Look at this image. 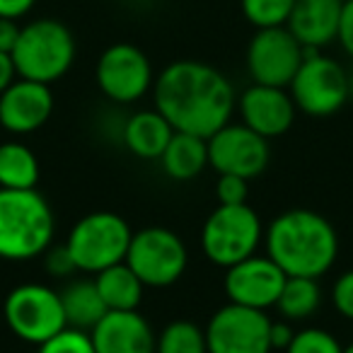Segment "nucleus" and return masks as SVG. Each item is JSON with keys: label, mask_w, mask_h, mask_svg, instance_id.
Here are the masks:
<instances>
[{"label": "nucleus", "mask_w": 353, "mask_h": 353, "mask_svg": "<svg viewBox=\"0 0 353 353\" xmlns=\"http://www.w3.org/2000/svg\"><path fill=\"white\" fill-rule=\"evenodd\" d=\"M133 230L121 216L112 211H97L80 218L68 232V247L78 271L99 274L126 259Z\"/></svg>", "instance_id": "nucleus-6"}, {"label": "nucleus", "mask_w": 353, "mask_h": 353, "mask_svg": "<svg viewBox=\"0 0 353 353\" xmlns=\"http://www.w3.org/2000/svg\"><path fill=\"white\" fill-rule=\"evenodd\" d=\"M20 30L17 20H10V17H0V51L3 54H12L17 39H20Z\"/></svg>", "instance_id": "nucleus-33"}, {"label": "nucleus", "mask_w": 353, "mask_h": 353, "mask_svg": "<svg viewBox=\"0 0 353 353\" xmlns=\"http://www.w3.org/2000/svg\"><path fill=\"white\" fill-rule=\"evenodd\" d=\"M155 109L174 131L211 138L230 123L237 107L235 88L216 65L182 59L165 65L152 85Z\"/></svg>", "instance_id": "nucleus-1"}, {"label": "nucleus", "mask_w": 353, "mask_h": 353, "mask_svg": "<svg viewBox=\"0 0 353 353\" xmlns=\"http://www.w3.org/2000/svg\"><path fill=\"white\" fill-rule=\"evenodd\" d=\"M285 279V271L269 254H252L240 264L225 269L223 288L230 303L266 312L269 307H276Z\"/></svg>", "instance_id": "nucleus-14"}, {"label": "nucleus", "mask_w": 353, "mask_h": 353, "mask_svg": "<svg viewBox=\"0 0 353 353\" xmlns=\"http://www.w3.org/2000/svg\"><path fill=\"white\" fill-rule=\"evenodd\" d=\"M295 332L293 324L288 319H281V322H271V348L274 351H285L293 341Z\"/></svg>", "instance_id": "nucleus-34"}, {"label": "nucleus", "mask_w": 353, "mask_h": 353, "mask_svg": "<svg viewBox=\"0 0 353 353\" xmlns=\"http://www.w3.org/2000/svg\"><path fill=\"white\" fill-rule=\"evenodd\" d=\"M285 353H343V346L327 329L310 327L303 329V332H295Z\"/></svg>", "instance_id": "nucleus-27"}, {"label": "nucleus", "mask_w": 353, "mask_h": 353, "mask_svg": "<svg viewBox=\"0 0 353 353\" xmlns=\"http://www.w3.org/2000/svg\"><path fill=\"white\" fill-rule=\"evenodd\" d=\"M264 240L261 218L250 203L218 206L201 228V250L206 259L223 269L256 254Z\"/></svg>", "instance_id": "nucleus-5"}, {"label": "nucleus", "mask_w": 353, "mask_h": 353, "mask_svg": "<svg viewBox=\"0 0 353 353\" xmlns=\"http://www.w3.org/2000/svg\"><path fill=\"white\" fill-rule=\"evenodd\" d=\"M319 305H322V288H319L317 279L288 276L279 295L276 310L288 322H303L317 312Z\"/></svg>", "instance_id": "nucleus-24"}, {"label": "nucleus", "mask_w": 353, "mask_h": 353, "mask_svg": "<svg viewBox=\"0 0 353 353\" xmlns=\"http://www.w3.org/2000/svg\"><path fill=\"white\" fill-rule=\"evenodd\" d=\"M3 314L17 339L41 346L68 327L59 290L41 283H22L10 290Z\"/></svg>", "instance_id": "nucleus-9"}, {"label": "nucleus", "mask_w": 353, "mask_h": 353, "mask_svg": "<svg viewBox=\"0 0 353 353\" xmlns=\"http://www.w3.org/2000/svg\"><path fill=\"white\" fill-rule=\"evenodd\" d=\"M250 179H242L237 174H221L216 182V196L221 206H240L247 203L250 196Z\"/></svg>", "instance_id": "nucleus-29"}, {"label": "nucleus", "mask_w": 353, "mask_h": 353, "mask_svg": "<svg viewBox=\"0 0 353 353\" xmlns=\"http://www.w3.org/2000/svg\"><path fill=\"white\" fill-rule=\"evenodd\" d=\"M343 353H353V341H351V343H348V346H346V348H343Z\"/></svg>", "instance_id": "nucleus-38"}, {"label": "nucleus", "mask_w": 353, "mask_h": 353, "mask_svg": "<svg viewBox=\"0 0 353 353\" xmlns=\"http://www.w3.org/2000/svg\"><path fill=\"white\" fill-rule=\"evenodd\" d=\"M39 353H97V351H94L90 332L65 327L63 332H59L56 336H51L49 341L41 343Z\"/></svg>", "instance_id": "nucleus-28"}, {"label": "nucleus", "mask_w": 353, "mask_h": 353, "mask_svg": "<svg viewBox=\"0 0 353 353\" xmlns=\"http://www.w3.org/2000/svg\"><path fill=\"white\" fill-rule=\"evenodd\" d=\"M288 92L295 107L307 117H332L348 104V70L322 51L305 49L303 65Z\"/></svg>", "instance_id": "nucleus-7"}, {"label": "nucleus", "mask_w": 353, "mask_h": 353, "mask_svg": "<svg viewBox=\"0 0 353 353\" xmlns=\"http://www.w3.org/2000/svg\"><path fill=\"white\" fill-rule=\"evenodd\" d=\"M172 136H174V128L157 109H143L131 114L121 126L123 145L143 160H160Z\"/></svg>", "instance_id": "nucleus-19"}, {"label": "nucleus", "mask_w": 353, "mask_h": 353, "mask_svg": "<svg viewBox=\"0 0 353 353\" xmlns=\"http://www.w3.org/2000/svg\"><path fill=\"white\" fill-rule=\"evenodd\" d=\"M37 0H0V17H10V20H22L30 15Z\"/></svg>", "instance_id": "nucleus-35"}, {"label": "nucleus", "mask_w": 353, "mask_h": 353, "mask_svg": "<svg viewBox=\"0 0 353 353\" xmlns=\"http://www.w3.org/2000/svg\"><path fill=\"white\" fill-rule=\"evenodd\" d=\"M332 303L341 317L353 322V271H346L336 279L332 288Z\"/></svg>", "instance_id": "nucleus-31"}, {"label": "nucleus", "mask_w": 353, "mask_h": 353, "mask_svg": "<svg viewBox=\"0 0 353 353\" xmlns=\"http://www.w3.org/2000/svg\"><path fill=\"white\" fill-rule=\"evenodd\" d=\"M54 114V92L49 85L17 78L0 94V126L27 136L44 126Z\"/></svg>", "instance_id": "nucleus-16"}, {"label": "nucleus", "mask_w": 353, "mask_h": 353, "mask_svg": "<svg viewBox=\"0 0 353 353\" xmlns=\"http://www.w3.org/2000/svg\"><path fill=\"white\" fill-rule=\"evenodd\" d=\"M155 353H208L206 329L189 319H174L160 332Z\"/></svg>", "instance_id": "nucleus-25"}, {"label": "nucleus", "mask_w": 353, "mask_h": 353, "mask_svg": "<svg viewBox=\"0 0 353 353\" xmlns=\"http://www.w3.org/2000/svg\"><path fill=\"white\" fill-rule=\"evenodd\" d=\"M75 51L78 46H75L73 32L61 20L41 17L22 27L20 39L10 56L17 78L51 85L73 68Z\"/></svg>", "instance_id": "nucleus-4"}, {"label": "nucleus", "mask_w": 353, "mask_h": 353, "mask_svg": "<svg viewBox=\"0 0 353 353\" xmlns=\"http://www.w3.org/2000/svg\"><path fill=\"white\" fill-rule=\"evenodd\" d=\"M269 138L259 136L245 123H225L221 131L208 138V165L218 174H237L254 179L269 167Z\"/></svg>", "instance_id": "nucleus-13"}, {"label": "nucleus", "mask_w": 353, "mask_h": 353, "mask_svg": "<svg viewBox=\"0 0 353 353\" xmlns=\"http://www.w3.org/2000/svg\"><path fill=\"white\" fill-rule=\"evenodd\" d=\"M54 232V211L37 189H0V259H37L51 247Z\"/></svg>", "instance_id": "nucleus-3"}, {"label": "nucleus", "mask_w": 353, "mask_h": 353, "mask_svg": "<svg viewBox=\"0 0 353 353\" xmlns=\"http://www.w3.org/2000/svg\"><path fill=\"white\" fill-rule=\"evenodd\" d=\"M97 353H155V332L138 310H109L90 332Z\"/></svg>", "instance_id": "nucleus-17"}, {"label": "nucleus", "mask_w": 353, "mask_h": 353, "mask_svg": "<svg viewBox=\"0 0 353 353\" xmlns=\"http://www.w3.org/2000/svg\"><path fill=\"white\" fill-rule=\"evenodd\" d=\"M39 160L25 143L0 145V189H37Z\"/></svg>", "instance_id": "nucleus-23"}, {"label": "nucleus", "mask_w": 353, "mask_h": 353, "mask_svg": "<svg viewBox=\"0 0 353 353\" xmlns=\"http://www.w3.org/2000/svg\"><path fill=\"white\" fill-rule=\"evenodd\" d=\"M126 261L145 288H167L182 279L189 264L184 240L170 228H143L133 232Z\"/></svg>", "instance_id": "nucleus-8"}, {"label": "nucleus", "mask_w": 353, "mask_h": 353, "mask_svg": "<svg viewBox=\"0 0 353 353\" xmlns=\"http://www.w3.org/2000/svg\"><path fill=\"white\" fill-rule=\"evenodd\" d=\"M266 254L285 276L319 279L334 266L339 235L324 216L307 208H293L271 221L264 232Z\"/></svg>", "instance_id": "nucleus-2"}, {"label": "nucleus", "mask_w": 353, "mask_h": 353, "mask_svg": "<svg viewBox=\"0 0 353 353\" xmlns=\"http://www.w3.org/2000/svg\"><path fill=\"white\" fill-rule=\"evenodd\" d=\"M97 88L114 104H133L143 99L155 85L152 63L136 44L119 41L102 51L94 68Z\"/></svg>", "instance_id": "nucleus-10"}, {"label": "nucleus", "mask_w": 353, "mask_h": 353, "mask_svg": "<svg viewBox=\"0 0 353 353\" xmlns=\"http://www.w3.org/2000/svg\"><path fill=\"white\" fill-rule=\"evenodd\" d=\"M208 353H271V319L264 310L228 303L206 327Z\"/></svg>", "instance_id": "nucleus-12"}, {"label": "nucleus", "mask_w": 353, "mask_h": 353, "mask_svg": "<svg viewBox=\"0 0 353 353\" xmlns=\"http://www.w3.org/2000/svg\"><path fill=\"white\" fill-rule=\"evenodd\" d=\"M15 80H17V70L15 63H12V56L0 51V94L6 92Z\"/></svg>", "instance_id": "nucleus-36"}, {"label": "nucleus", "mask_w": 353, "mask_h": 353, "mask_svg": "<svg viewBox=\"0 0 353 353\" xmlns=\"http://www.w3.org/2000/svg\"><path fill=\"white\" fill-rule=\"evenodd\" d=\"M44 266L54 279H65V276H73L75 271H78V266H75L65 242L61 247H49V250L44 252Z\"/></svg>", "instance_id": "nucleus-30"}, {"label": "nucleus", "mask_w": 353, "mask_h": 353, "mask_svg": "<svg viewBox=\"0 0 353 353\" xmlns=\"http://www.w3.org/2000/svg\"><path fill=\"white\" fill-rule=\"evenodd\" d=\"M305 46L290 34L288 27H266L256 30L247 44V73L252 83L288 88L303 65Z\"/></svg>", "instance_id": "nucleus-11"}, {"label": "nucleus", "mask_w": 353, "mask_h": 353, "mask_svg": "<svg viewBox=\"0 0 353 353\" xmlns=\"http://www.w3.org/2000/svg\"><path fill=\"white\" fill-rule=\"evenodd\" d=\"M59 295H61V305H63V312H65V322L73 329L92 332L94 324L109 312L94 281H88V279L70 281Z\"/></svg>", "instance_id": "nucleus-21"}, {"label": "nucleus", "mask_w": 353, "mask_h": 353, "mask_svg": "<svg viewBox=\"0 0 353 353\" xmlns=\"http://www.w3.org/2000/svg\"><path fill=\"white\" fill-rule=\"evenodd\" d=\"M237 112L242 123L264 138H279L290 131L295 121V107L288 88L271 85H250L237 99Z\"/></svg>", "instance_id": "nucleus-15"}, {"label": "nucleus", "mask_w": 353, "mask_h": 353, "mask_svg": "<svg viewBox=\"0 0 353 353\" xmlns=\"http://www.w3.org/2000/svg\"><path fill=\"white\" fill-rule=\"evenodd\" d=\"M336 41H339V46L346 51V56H351L353 59V0H343Z\"/></svg>", "instance_id": "nucleus-32"}, {"label": "nucleus", "mask_w": 353, "mask_h": 353, "mask_svg": "<svg viewBox=\"0 0 353 353\" xmlns=\"http://www.w3.org/2000/svg\"><path fill=\"white\" fill-rule=\"evenodd\" d=\"M242 15L256 30L266 27H285L295 0H240Z\"/></svg>", "instance_id": "nucleus-26"}, {"label": "nucleus", "mask_w": 353, "mask_h": 353, "mask_svg": "<svg viewBox=\"0 0 353 353\" xmlns=\"http://www.w3.org/2000/svg\"><path fill=\"white\" fill-rule=\"evenodd\" d=\"M348 102H353V68L348 70Z\"/></svg>", "instance_id": "nucleus-37"}, {"label": "nucleus", "mask_w": 353, "mask_h": 353, "mask_svg": "<svg viewBox=\"0 0 353 353\" xmlns=\"http://www.w3.org/2000/svg\"><path fill=\"white\" fill-rule=\"evenodd\" d=\"M94 283L107 310H138L143 300V288H145L126 261L94 274Z\"/></svg>", "instance_id": "nucleus-22"}, {"label": "nucleus", "mask_w": 353, "mask_h": 353, "mask_svg": "<svg viewBox=\"0 0 353 353\" xmlns=\"http://www.w3.org/2000/svg\"><path fill=\"white\" fill-rule=\"evenodd\" d=\"M343 0H295L285 27L305 49L322 51L336 41Z\"/></svg>", "instance_id": "nucleus-18"}, {"label": "nucleus", "mask_w": 353, "mask_h": 353, "mask_svg": "<svg viewBox=\"0 0 353 353\" xmlns=\"http://www.w3.org/2000/svg\"><path fill=\"white\" fill-rule=\"evenodd\" d=\"M162 170L174 182H189L208 167V138L174 131L160 157Z\"/></svg>", "instance_id": "nucleus-20"}]
</instances>
